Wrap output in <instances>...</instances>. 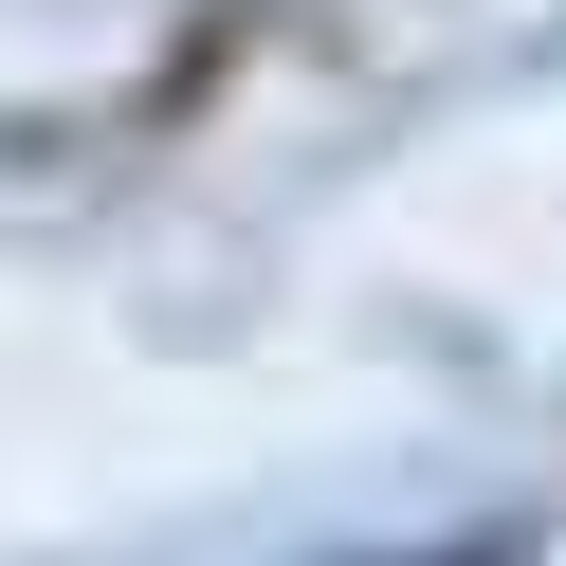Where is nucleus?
I'll return each instance as SVG.
<instances>
[{
	"label": "nucleus",
	"mask_w": 566,
	"mask_h": 566,
	"mask_svg": "<svg viewBox=\"0 0 566 566\" xmlns=\"http://www.w3.org/2000/svg\"><path fill=\"white\" fill-rule=\"evenodd\" d=\"M402 566H475V548H402Z\"/></svg>",
	"instance_id": "1"
}]
</instances>
